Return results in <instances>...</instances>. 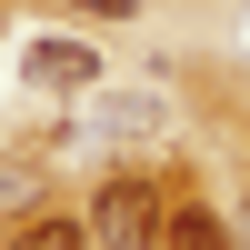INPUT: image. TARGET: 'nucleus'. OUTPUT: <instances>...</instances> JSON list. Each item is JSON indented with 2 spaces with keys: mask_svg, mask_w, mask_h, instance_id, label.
<instances>
[{
  "mask_svg": "<svg viewBox=\"0 0 250 250\" xmlns=\"http://www.w3.org/2000/svg\"><path fill=\"white\" fill-rule=\"evenodd\" d=\"M90 240H100V250H160V240H170L160 190H150V180H130V170L100 180V190H90Z\"/></svg>",
  "mask_w": 250,
  "mask_h": 250,
  "instance_id": "1",
  "label": "nucleus"
},
{
  "mask_svg": "<svg viewBox=\"0 0 250 250\" xmlns=\"http://www.w3.org/2000/svg\"><path fill=\"white\" fill-rule=\"evenodd\" d=\"M30 80H50V90H80V80H90V50H80V40H30Z\"/></svg>",
  "mask_w": 250,
  "mask_h": 250,
  "instance_id": "2",
  "label": "nucleus"
},
{
  "mask_svg": "<svg viewBox=\"0 0 250 250\" xmlns=\"http://www.w3.org/2000/svg\"><path fill=\"white\" fill-rule=\"evenodd\" d=\"M90 240V220H30V230H20V250H80Z\"/></svg>",
  "mask_w": 250,
  "mask_h": 250,
  "instance_id": "3",
  "label": "nucleus"
},
{
  "mask_svg": "<svg viewBox=\"0 0 250 250\" xmlns=\"http://www.w3.org/2000/svg\"><path fill=\"white\" fill-rule=\"evenodd\" d=\"M170 250H230V240H220L200 210H180V220H170Z\"/></svg>",
  "mask_w": 250,
  "mask_h": 250,
  "instance_id": "4",
  "label": "nucleus"
},
{
  "mask_svg": "<svg viewBox=\"0 0 250 250\" xmlns=\"http://www.w3.org/2000/svg\"><path fill=\"white\" fill-rule=\"evenodd\" d=\"M80 10H130V0H80Z\"/></svg>",
  "mask_w": 250,
  "mask_h": 250,
  "instance_id": "5",
  "label": "nucleus"
}]
</instances>
